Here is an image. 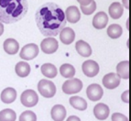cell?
<instances>
[{"label":"cell","instance_id":"cell-2","mask_svg":"<svg viewBox=\"0 0 131 121\" xmlns=\"http://www.w3.org/2000/svg\"><path fill=\"white\" fill-rule=\"evenodd\" d=\"M28 0H0V22L12 24L26 16Z\"/></svg>","mask_w":131,"mask_h":121},{"label":"cell","instance_id":"cell-8","mask_svg":"<svg viewBox=\"0 0 131 121\" xmlns=\"http://www.w3.org/2000/svg\"><path fill=\"white\" fill-rule=\"evenodd\" d=\"M87 97L93 102H96L100 100L104 95L103 88L97 84H92L87 87L86 90Z\"/></svg>","mask_w":131,"mask_h":121},{"label":"cell","instance_id":"cell-12","mask_svg":"<svg viewBox=\"0 0 131 121\" xmlns=\"http://www.w3.org/2000/svg\"><path fill=\"white\" fill-rule=\"evenodd\" d=\"M110 113L109 107L107 105L104 103L97 104L94 108V117L99 120H105L108 117Z\"/></svg>","mask_w":131,"mask_h":121},{"label":"cell","instance_id":"cell-15","mask_svg":"<svg viewBox=\"0 0 131 121\" xmlns=\"http://www.w3.org/2000/svg\"><path fill=\"white\" fill-rule=\"evenodd\" d=\"M66 109L62 105H55L51 108V117L54 121H63L66 117Z\"/></svg>","mask_w":131,"mask_h":121},{"label":"cell","instance_id":"cell-20","mask_svg":"<svg viewBox=\"0 0 131 121\" xmlns=\"http://www.w3.org/2000/svg\"><path fill=\"white\" fill-rule=\"evenodd\" d=\"M116 74L122 79H128L129 78V62L123 61L120 62L116 66Z\"/></svg>","mask_w":131,"mask_h":121},{"label":"cell","instance_id":"cell-31","mask_svg":"<svg viewBox=\"0 0 131 121\" xmlns=\"http://www.w3.org/2000/svg\"><path fill=\"white\" fill-rule=\"evenodd\" d=\"M91 1L92 0H77V2L81 6H87V5H89L91 3Z\"/></svg>","mask_w":131,"mask_h":121},{"label":"cell","instance_id":"cell-28","mask_svg":"<svg viewBox=\"0 0 131 121\" xmlns=\"http://www.w3.org/2000/svg\"><path fill=\"white\" fill-rule=\"evenodd\" d=\"M80 7H81V10H82V12H83V14L87 15V16L91 15V14H93L94 11H95L96 3H95V1L92 0L89 5H87V6H81Z\"/></svg>","mask_w":131,"mask_h":121},{"label":"cell","instance_id":"cell-27","mask_svg":"<svg viewBox=\"0 0 131 121\" xmlns=\"http://www.w3.org/2000/svg\"><path fill=\"white\" fill-rule=\"evenodd\" d=\"M19 121H37V116L33 111L27 110L20 115Z\"/></svg>","mask_w":131,"mask_h":121},{"label":"cell","instance_id":"cell-3","mask_svg":"<svg viewBox=\"0 0 131 121\" xmlns=\"http://www.w3.org/2000/svg\"><path fill=\"white\" fill-rule=\"evenodd\" d=\"M38 90L42 96L46 98L53 97L56 94V86L53 82L46 79H42L38 84Z\"/></svg>","mask_w":131,"mask_h":121},{"label":"cell","instance_id":"cell-11","mask_svg":"<svg viewBox=\"0 0 131 121\" xmlns=\"http://www.w3.org/2000/svg\"><path fill=\"white\" fill-rule=\"evenodd\" d=\"M64 14H65L66 21L72 23V24L77 23L81 18V13L76 6H71V7H67Z\"/></svg>","mask_w":131,"mask_h":121},{"label":"cell","instance_id":"cell-34","mask_svg":"<svg viewBox=\"0 0 131 121\" xmlns=\"http://www.w3.org/2000/svg\"><path fill=\"white\" fill-rule=\"evenodd\" d=\"M4 33V25H3L2 22H0V36Z\"/></svg>","mask_w":131,"mask_h":121},{"label":"cell","instance_id":"cell-7","mask_svg":"<svg viewBox=\"0 0 131 121\" xmlns=\"http://www.w3.org/2000/svg\"><path fill=\"white\" fill-rule=\"evenodd\" d=\"M59 48V44L55 38L48 37L44 39L40 43V49L44 53L46 54H52L55 51H57Z\"/></svg>","mask_w":131,"mask_h":121},{"label":"cell","instance_id":"cell-32","mask_svg":"<svg viewBox=\"0 0 131 121\" xmlns=\"http://www.w3.org/2000/svg\"><path fill=\"white\" fill-rule=\"evenodd\" d=\"M66 121H81V119L76 116H71V117H68Z\"/></svg>","mask_w":131,"mask_h":121},{"label":"cell","instance_id":"cell-30","mask_svg":"<svg viewBox=\"0 0 131 121\" xmlns=\"http://www.w3.org/2000/svg\"><path fill=\"white\" fill-rule=\"evenodd\" d=\"M121 99H122V101L126 104H128L129 103V90L125 91L124 93L122 94L121 95Z\"/></svg>","mask_w":131,"mask_h":121},{"label":"cell","instance_id":"cell-13","mask_svg":"<svg viewBox=\"0 0 131 121\" xmlns=\"http://www.w3.org/2000/svg\"><path fill=\"white\" fill-rule=\"evenodd\" d=\"M108 23V17L107 15L101 11L98 12L93 18V26L96 29H103L105 28V26Z\"/></svg>","mask_w":131,"mask_h":121},{"label":"cell","instance_id":"cell-29","mask_svg":"<svg viewBox=\"0 0 131 121\" xmlns=\"http://www.w3.org/2000/svg\"><path fill=\"white\" fill-rule=\"evenodd\" d=\"M111 118L112 121H128V118L121 113H114Z\"/></svg>","mask_w":131,"mask_h":121},{"label":"cell","instance_id":"cell-25","mask_svg":"<svg viewBox=\"0 0 131 121\" xmlns=\"http://www.w3.org/2000/svg\"><path fill=\"white\" fill-rule=\"evenodd\" d=\"M123 29L122 27L118 24H112L107 29V35L111 39H118L122 35Z\"/></svg>","mask_w":131,"mask_h":121},{"label":"cell","instance_id":"cell-23","mask_svg":"<svg viewBox=\"0 0 131 121\" xmlns=\"http://www.w3.org/2000/svg\"><path fill=\"white\" fill-rule=\"evenodd\" d=\"M40 71L42 74L46 76L47 78H54L58 73L57 68L51 63H44L40 67Z\"/></svg>","mask_w":131,"mask_h":121},{"label":"cell","instance_id":"cell-22","mask_svg":"<svg viewBox=\"0 0 131 121\" xmlns=\"http://www.w3.org/2000/svg\"><path fill=\"white\" fill-rule=\"evenodd\" d=\"M16 73L19 77H27L30 73V66L25 62H19L17 63L15 67Z\"/></svg>","mask_w":131,"mask_h":121},{"label":"cell","instance_id":"cell-6","mask_svg":"<svg viewBox=\"0 0 131 121\" xmlns=\"http://www.w3.org/2000/svg\"><path fill=\"white\" fill-rule=\"evenodd\" d=\"M38 55H39V46L34 43L25 45L19 52L20 58L25 61H30V60L35 59Z\"/></svg>","mask_w":131,"mask_h":121},{"label":"cell","instance_id":"cell-26","mask_svg":"<svg viewBox=\"0 0 131 121\" xmlns=\"http://www.w3.org/2000/svg\"><path fill=\"white\" fill-rule=\"evenodd\" d=\"M17 114L14 110L6 108L0 112V121H16Z\"/></svg>","mask_w":131,"mask_h":121},{"label":"cell","instance_id":"cell-21","mask_svg":"<svg viewBox=\"0 0 131 121\" xmlns=\"http://www.w3.org/2000/svg\"><path fill=\"white\" fill-rule=\"evenodd\" d=\"M69 102H70L71 106L72 107L77 110H80V111L86 110V108H87V103L83 97L77 96V95L72 96L70 98V100H69Z\"/></svg>","mask_w":131,"mask_h":121},{"label":"cell","instance_id":"cell-17","mask_svg":"<svg viewBox=\"0 0 131 121\" xmlns=\"http://www.w3.org/2000/svg\"><path fill=\"white\" fill-rule=\"evenodd\" d=\"M17 99V91L12 87L5 88L1 93V100L5 104L13 103Z\"/></svg>","mask_w":131,"mask_h":121},{"label":"cell","instance_id":"cell-33","mask_svg":"<svg viewBox=\"0 0 131 121\" xmlns=\"http://www.w3.org/2000/svg\"><path fill=\"white\" fill-rule=\"evenodd\" d=\"M122 2H123V7L129 9V0H122Z\"/></svg>","mask_w":131,"mask_h":121},{"label":"cell","instance_id":"cell-24","mask_svg":"<svg viewBox=\"0 0 131 121\" xmlns=\"http://www.w3.org/2000/svg\"><path fill=\"white\" fill-rule=\"evenodd\" d=\"M60 73L64 78H73L75 74V68L72 64L64 63L60 67Z\"/></svg>","mask_w":131,"mask_h":121},{"label":"cell","instance_id":"cell-18","mask_svg":"<svg viewBox=\"0 0 131 121\" xmlns=\"http://www.w3.org/2000/svg\"><path fill=\"white\" fill-rule=\"evenodd\" d=\"M4 51L7 54L14 55L19 50V44L15 39H7L4 41Z\"/></svg>","mask_w":131,"mask_h":121},{"label":"cell","instance_id":"cell-14","mask_svg":"<svg viewBox=\"0 0 131 121\" xmlns=\"http://www.w3.org/2000/svg\"><path fill=\"white\" fill-rule=\"evenodd\" d=\"M75 39V32L71 28H63L60 32V40L65 45H69L73 42Z\"/></svg>","mask_w":131,"mask_h":121},{"label":"cell","instance_id":"cell-5","mask_svg":"<svg viewBox=\"0 0 131 121\" xmlns=\"http://www.w3.org/2000/svg\"><path fill=\"white\" fill-rule=\"evenodd\" d=\"M20 101L22 105L26 107H33L39 103V95L34 90L28 89L22 93Z\"/></svg>","mask_w":131,"mask_h":121},{"label":"cell","instance_id":"cell-1","mask_svg":"<svg viewBox=\"0 0 131 121\" xmlns=\"http://www.w3.org/2000/svg\"><path fill=\"white\" fill-rule=\"evenodd\" d=\"M35 20L40 33L46 37L58 35L66 25L63 10L52 2L46 3L38 8Z\"/></svg>","mask_w":131,"mask_h":121},{"label":"cell","instance_id":"cell-10","mask_svg":"<svg viewBox=\"0 0 131 121\" xmlns=\"http://www.w3.org/2000/svg\"><path fill=\"white\" fill-rule=\"evenodd\" d=\"M120 79L121 78L116 73H110L103 77L102 83L104 86L107 89H115L120 84Z\"/></svg>","mask_w":131,"mask_h":121},{"label":"cell","instance_id":"cell-19","mask_svg":"<svg viewBox=\"0 0 131 121\" xmlns=\"http://www.w3.org/2000/svg\"><path fill=\"white\" fill-rule=\"evenodd\" d=\"M109 15L113 19H118L121 18L124 12V7L119 2H114L109 7Z\"/></svg>","mask_w":131,"mask_h":121},{"label":"cell","instance_id":"cell-4","mask_svg":"<svg viewBox=\"0 0 131 121\" xmlns=\"http://www.w3.org/2000/svg\"><path fill=\"white\" fill-rule=\"evenodd\" d=\"M82 89H83V82L77 78H71V80H67L62 84V91L66 95L77 94Z\"/></svg>","mask_w":131,"mask_h":121},{"label":"cell","instance_id":"cell-9","mask_svg":"<svg viewBox=\"0 0 131 121\" xmlns=\"http://www.w3.org/2000/svg\"><path fill=\"white\" fill-rule=\"evenodd\" d=\"M83 73L87 77H94L99 73V65L95 61L87 60L83 63L82 66Z\"/></svg>","mask_w":131,"mask_h":121},{"label":"cell","instance_id":"cell-16","mask_svg":"<svg viewBox=\"0 0 131 121\" xmlns=\"http://www.w3.org/2000/svg\"><path fill=\"white\" fill-rule=\"evenodd\" d=\"M75 49H76L77 52L83 56V57H90L92 54V48L87 42L83 41V40H78L75 43Z\"/></svg>","mask_w":131,"mask_h":121}]
</instances>
